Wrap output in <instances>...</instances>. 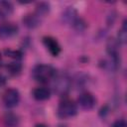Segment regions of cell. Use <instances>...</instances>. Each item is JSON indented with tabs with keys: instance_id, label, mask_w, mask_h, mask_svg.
I'll list each match as a JSON object with an SVG mask.
<instances>
[{
	"instance_id": "6da1fadb",
	"label": "cell",
	"mask_w": 127,
	"mask_h": 127,
	"mask_svg": "<svg viewBox=\"0 0 127 127\" xmlns=\"http://www.w3.org/2000/svg\"><path fill=\"white\" fill-rule=\"evenodd\" d=\"M32 74L35 80L40 82H48L54 79L56 76V69L50 64H40L33 68Z\"/></svg>"
},
{
	"instance_id": "7a4b0ae2",
	"label": "cell",
	"mask_w": 127,
	"mask_h": 127,
	"mask_svg": "<svg viewBox=\"0 0 127 127\" xmlns=\"http://www.w3.org/2000/svg\"><path fill=\"white\" fill-rule=\"evenodd\" d=\"M77 113V107L76 104L68 98H64L62 100L58 106L57 114L62 119H67L73 117Z\"/></svg>"
},
{
	"instance_id": "3957f363",
	"label": "cell",
	"mask_w": 127,
	"mask_h": 127,
	"mask_svg": "<svg viewBox=\"0 0 127 127\" xmlns=\"http://www.w3.org/2000/svg\"><path fill=\"white\" fill-rule=\"evenodd\" d=\"M20 102V92L16 88H7L3 93V103L8 108L16 107Z\"/></svg>"
},
{
	"instance_id": "277c9868",
	"label": "cell",
	"mask_w": 127,
	"mask_h": 127,
	"mask_svg": "<svg viewBox=\"0 0 127 127\" xmlns=\"http://www.w3.org/2000/svg\"><path fill=\"white\" fill-rule=\"evenodd\" d=\"M55 82H54V88L55 91L61 95L65 94L69 87H70V80L66 75H59V76H55L54 77Z\"/></svg>"
},
{
	"instance_id": "5b68a950",
	"label": "cell",
	"mask_w": 127,
	"mask_h": 127,
	"mask_svg": "<svg viewBox=\"0 0 127 127\" xmlns=\"http://www.w3.org/2000/svg\"><path fill=\"white\" fill-rule=\"evenodd\" d=\"M43 43H44V46L47 48V50L53 57H58L61 54L62 48L59 42L57 41V39L51 36H46L43 38Z\"/></svg>"
},
{
	"instance_id": "8992f818",
	"label": "cell",
	"mask_w": 127,
	"mask_h": 127,
	"mask_svg": "<svg viewBox=\"0 0 127 127\" xmlns=\"http://www.w3.org/2000/svg\"><path fill=\"white\" fill-rule=\"evenodd\" d=\"M78 104L79 106L84 110H90L92 109L96 104V99L90 92H82L78 96Z\"/></svg>"
},
{
	"instance_id": "52a82bcc",
	"label": "cell",
	"mask_w": 127,
	"mask_h": 127,
	"mask_svg": "<svg viewBox=\"0 0 127 127\" xmlns=\"http://www.w3.org/2000/svg\"><path fill=\"white\" fill-rule=\"evenodd\" d=\"M19 28L14 23H2L0 24V39L7 40L17 35Z\"/></svg>"
},
{
	"instance_id": "ba28073f",
	"label": "cell",
	"mask_w": 127,
	"mask_h": 127,
	"mask_svg": "<svg viewBox=\"0 0 127 127\" xmlns=\"http://www.w3.org/2000/svg\"><path fill=\"white\" fill-rule=\"evenodd\" d=\"M51 96V89L46 86L36 87L33 90V97L38 101H44L49 99Z\"/></svg>"
},
{
	"instance_id": "9c48e42d",
	"label": "cell",
	"mask_w": 127,
	"mask_h": 127,
	"mask_svg": "<svg viewBox=\"0 0 127 127\" xmlns=\"http://www.w3.org/2000/svg\"><path fill=\"white\" fill-rule=\"evenodd\" d=\"M41 20H42L41 17H39L36 13H33V14L26 15L23 18V23H24V25L26 27H28L30 29H33V28H36V27H38L40 25Z\"/></svg>"
},
{
	"instance_id": "30bf717a",
	"label": "cell",
	"mask_w": 127,
	"mask_h": 127,
	"mask_svg": "<svg viewBox=\"0 0 127 127\" xmlns=\"http://www.w3.org/2000/svg\"><path fill=\"white\" fill-rule=\"evenodd\" d=\"M13 10H14V7L11 2L0 0V18L1 19L9 17L13 13Z\"/></svg>"
},
{
	"instance_id": "8fae6325",
	"label": "cell",
	"mask_w": 127,
	"mask_h": 127,
	"mask_svg": "<svg viewBox=\"0 0 127 127\" xmlns=\"http://www.w3.org/2000/svg\"><path fill=\"white\" fill-rule=\"evenodd\" d=\"M8 72L12 75H18L20 74L21 70H22V64L19 63V62H13V63H10L7 64L6 66Z\"/></svg>"
},
{
	"instance_id": "7c38bea8",
	"label": "cell",
	"mask_w": 127,
	"mask_h": 127,
	"mask_svg": "<svg viewBox=\"0 0 127 127\" xmlns=\"http://www.w3.org/2000/svg\"><path fill=\"white\" fill-rule=\"evenodd\" d=\"M49 11H50V5H49L48 3L41 2V3H39V4L37 5L35 13H36L39 17L43 18V17H45V16L49 13Z\"/></svg>"
},
{
	"instance_id": "4fadbf2b",
	"label": "cell",
	"mask_w": 127,
	"mask_h": 127,
	"mask_svg": "<svg viewBox=\"0 0 127 127\" xmlns=\"http://www.w3.org/2000/svg\"><path fill=\"white\" fill-rule=\"evenodd\" d=\"M5 124L8 127H16L19 123V119L17 117V115H15L14 113H7L5 115Z\"/></svg>"
},
{
	"instance_id": "5bb4252c",
	"label": "cell",
	"mask_w": 127,
	"mask_h": 127,
	"mask_svg": "<svg viewBox=\"0 0 127 127\" xmlns=\"http://www.w3.org/2000/svg\"><path fill=\"white\" fill-rule=\"evenodd\" d=\"M5 55L7 57H10V58H13L15 60H19L22 58V52L20 51H16V50H5L4 51Z\"/></svg>"
},
{
	"instance_id": "9a60e30c",
	"label": "cell",
	"mask_w": 127,
	"mask_h": 127,
	"mask_svg": "<svg viewBox=\"0 0 127 127\" xmlns=\"http://www.w3.org/2000/svg\"><path fill=\"white\" fill-rule=\"evenodd\" d=\"M112 127H127V123L124 119H118L112 124Z\"/></svg>"
},
{
	"instance_id": "2e32d148",
	"label": "cell",
	"mask_w": 127,
	"mask_h": 127,
	"mask_svg": "<svg viewBox=\"0 0 127 127\" xmlns=\"http://www.w3.org/2000/svg\"><path fill=\"white\" fill-rule=\"evenodd\" d=\"M5 83H6V77L3 76L2 74H0V87L3 86Z\"/></svg>"
},
{
	"instance_id": "e0dca14e",
	"label": "cell",
	"mask_w": 127,
	"mask_h": 127,
	"mask_svg": "<svg viewBox=\"0 0 127 127\" xmlns=\"http://www.w3.org/2000/svg\"><path fill=\"white\" fill-rule=\"evenodd\" d=\"M36 127H48L46 124H43V123H40V124H37Z\"/></svg>"
},
{
	"instance_id": "ac0fdd59",
	"label": "cell",
	"mask_w": 127,
	"mask_h": 127,
	"mask_svg": "<svg viewBox=\"0 0 127 127\" xmlns=\"http://www.w3.org/2000/svg\"><path fill=\"white\" fill-rule=\"evenodd\" d=\"M1 61H2V58H1V54H0V64H1Z\"/></svg>"
}]
</instances>
